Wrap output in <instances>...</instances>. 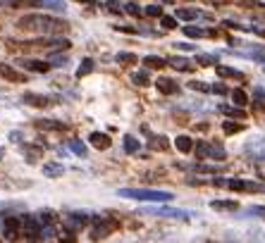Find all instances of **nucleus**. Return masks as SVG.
Returning <instances> with one entry per match:
<instances>
[{
  "label": "nucleus",
  "mask_w": 265,
  "mask_h": 243,
  "mask_svg": "<svg viewBox=\"0 0 265 243\" xmlns=\"http://www.w3.org/2000/svg\"><path fill=\"white\" fill-rule=\"evenodd\" d=\"M0 76L7 79V81H15V84H26V76L22 74V72H17L10 65H2V62H0Z\"/></svg>",
  "instance_id": "7"
},
{
  "label": "nucleus",
  "mask_w": 265,
  "mask_h": 243,
  "mask_svg": "<svg viewBox=\"0 0 265 243\" xmlns=\"http://www.w3.org/2000/svg\"><path fill=\"white\" fill-rule=\"evenodd\" d=\"M148 146H151L153 150H167V148H170V143H167V138H165V136H153Z\"/></svg>",
  "instance_id": "27"
},
{
  "label": "nucleus",
  "mask_w": 265,
  "mask_h": 243,
  "mask_svg": "<svg viewBox=\"0 0 265 243\" xmlns=\"http://www.w3.org/2000/svg\"><path fill=\"white\" fill-rule=\"evenodd\" d=\"M189 88L191 91H198V93H211V86L206 84V81H189Z\"/></svg>",
  "instance_id": "34"
},
{
  "label": "nucleus",
  "mask_w": 265,
  "mask_h": 243,
  "mask_svg": "<svg viewBox=\"0 0 265 243\" xmlns=\"http://www.w3.org/2000/svg\"><path fill=\"white\" fill-rule=\"evenodd\" d=\"M175 17L177 19H184V22H194V19L203 17V15H201V12H196V10H177Z\"/></svg>",
  "instance_id": "25"
},
{
  "label": "nucleus",
  "mask_w": 265,
  "mask_h": 243,
  "mask_svg": "<svg viewBox=\"0 0 265 243\" xmlns=\"http://www.w3.org/2000/svg\"><path fill=\"white\" fill-rule=\"evenodd\" d=\"M124 153L127 155H136L139 150H141V141L139 138H134V136H124Z\"/></svg>",
  "instance_id": "17"
},
{
  "label": "nucleus",
  "mask_w": 265,
  "mask_h": 243,
  "mask_svg": "<svg viewBox=\"0 0 265 243\" xmlns=\"http://www.w3.org/2000/svg\"><path fill=\"white\" fill-rule=\"evenodd\" d=\"M88 222H91V220H88V215H84V212H70L67 220H65V224L74 226V229H77V226H86Z\"/></svg>",
  "instance_id": "13"
},
{
  "label": "nucleus",
  "mask_w": 265,
  "mask_h": 243,
  "mask_svg": "<svg viewBox=\"0 0 265 243\" xmlns=\"http://www.w3.org/2000/svg\"><path fill=\"white\" fill-rule=\"evenodd\" d=\"M22 150L26 153V162H31V165H34L36 160L41 157V150H38V148H31V146H24Z\"/></svg>",
  "instance_id": "38"
},
{
  "label": "nucleus",
  "mask_w": 265,
  "mask_h": 243,
  "mask_svg": "<svg viewBox=\"0 0 265 243\" xmlns=\"http://www.w3.org/2000/svg\"><path fill=\"white\" fill-rule=\"evenodd\" d=\"M88 143L96 150H107L112 146V138H110L107 133H103V131H93V133L88 136Z\"/></svg>",
  "instance_id": "6"
},
{
  "label": "nucleus",
  "mask_w": 265,
  "mask_h": 243,
  "mask_svg": "<svg viewBox=\"0 0 265 243\" xmlns=\"http://www.w3.org/2000/svg\"><path fill=\"white\" fill-rule=\"evenodd\" d=\"M22 103H26V105H31V108H48V105H53V98H51V95H41V93L26 91V93L22 95Z\"/></svg>",
  "instance_id": "5"
},
{
  "label": "nucleus",
  "mask_w": 265,
  "mask_h": 243,
  "mask_svg": "<svg viewBox=\"0 0 265 243\" xmlns=\"http://www.w3.org/2000/svg\"><path fill=\"white\" fill-rule=\"evenodd\" d=\"M222 131L225 133H239V131H244V124H234L232 119H227V122H222Z\"/></svg>",
  "instance_id": "33"
},
{
  "label": "nucleus",
  "mask_w": 265,
  "mask_h": 243,
  "mask_svg": "<svg viewBox=\"0 0 265 243\" xmlns=\"http://www.w3.org/2000/svg\"><path fill=\"white\" fill-rule=\"evenodd\" d=\"M184 34L189 38H206V36H215V31H208V29H201V26H196V24H189V26H184Z\"/></svg>",
  "instance_id": "14"
},
{
  "label": "nucleus",
  "mask_w": 265,
  "mask_h": 243,
  "mask_svg": "<svg viewBox=\"0 0 265 243\" xmlns=\"http://www.w3.org/2000/svg\"><path fill=\"white\" fill-rule=\"evenodd\" d=\"M143 15H146V17H162V15H165V12H162V7H160V5H146V7H143Z\"/></svg>",
  "instance_id": "30"
},
{
  "label": "nucleus",
  "mask_w": 265,
  "mask_h": 243,
  "mask_svg": "<svg viewBox=\"0 0 265 243\" xmlns=\"http://www.w3.org/2000/svg\"><path fill=\"white\" fill-rule=\"evenodd\" d=\"M62 172H65V167L57 165V162H48V165H43V174H46V177H62Z\"/></svg>",
  "instance_id": "24"
},
{
  "label": "nucleus",
  "mask_w": 265,
  "mask_h": 243,
  "mask_svg": "<svg viewBox=\"0 0 265 243\" xmlns=\"http://www.w3.org/2000/svg\"><path fill=\"white\" fill-rule=\"evenodd\" d=\"M107 7H110V12H115V15H117V12H122L120 2H115V0H110V2H107Z\"/></svg>",
  "instance_id": "45"
},
{
  "label": "nucleus",
  "mask_w": 265,
  "mask_h": 243,
  "mask_svg": "<svg viewBox=\"0 0 265 243\" xmlns=\"http://www.w3.org/2000/svg\"><path fill=\"white\" fill-rule=\"evenodd\" d=\"M93 67H96V65H93V60H91V57H84V60H81V67L77 69V76L81 79V76L91 74V72H93Z\"/></svg>",
  "instance_id": "26"
},
{
  "label": "nucleus",
  "mask_w": 265,
  "mask_h": 243,
  "mask_svg": "<svg viewBox=\"0 0 265 243\" xmlns=\"http://www.w3.org/2000/svg\"><path fill=\"white\" fill-rule=\"evenodd\" d=\"M246 57H253V60H258V62H265V50H253V53H244Z\"/></svg>",
  "instance_id": "43"
},
{
  "label": "nucleus",
  "mask_w": 265,
  "mask_h": 243,
  "mask_svg": "<svg viewBox=\"0 0 265 243\" xmlns=\"http://www.w3.org/2000/svg\"><path fill=\"white\" fill-rule=\"evenodd\" d=\"M34 124H36V129H43V131H62V129H67V124H62V122H57V119H36Z\"/></svg>",
  "instance_id": "11"
},
{
  "label": "nucleus",
  "mask_w": 265,
  "mask_h": 243,
  "mask_svg": "<svg viewBox=\"0 0 265 243\" xmlns=\"http://www.w3.org/2000/svg\"><path fill=\"white\" fill-rule=\"evenodd\" d=\"M253 93H256V98H261V100H265V91H263V88H253Z\"/></svg>",
  "instance_id": "48"
},
{
  "label": "nucleus",
  "mask_w": 265,
  "mask_h": 243,
  "mask_svg": "<svg viewBox=\"0 0 265 243\" xmlns=\"http://www.w3.org/2000/svg\"><path fill=\"white\" fill-rule=\"evenodd\" d=\"M10 141L12 143H22V131H10Z\"/></svg>",
  "instance_id": "46"
},
{
  "label": "nucleus",
  "mask_w": 265,
  "mask_h": 243,
  "mask_svg": "<svg viewBox=\"0 0 265 243\" xmlns=\"http://www.w3.org/2000/svg\"><path fill=\"white\" fill-rule=\"evenodd\" d=\"M230 95H232V103H234V105H239V108H246L248 105V95L244 88H234Z\"/></svg>",
  "instance_id": "21"
},
{
  "label": "nucleus",
  "mask_w": 265,
  "mask_h": 243,
  "mask_svg": "<svg viewBox=\"0 0 265 243\" xmlns=\"http://www.w3.org/2000/svg\"><path fill=\"white\" fill-rule=\"evenodd\" d=\"M17 29L22 31H29V34H38V36H57V34H65L70 29V24L65 19L51 17V15H24L17 19Z\"/></svg>",
  "instance_id": "1"
},
{
  "label": "nucleus",
  "mask_w": 265,
  "mask_h": 243,
  "mask_svg": "<svg viewBox=\"0 0 265 243\" xmlns=\"http://www.w3.org/2000/svg\"><path fill=\"white\" fill-rule=\"evenodd\" d=\"M77 2H84V5H96L98 0H77Z\"/></svg>",
  "instance_id": "49"
},
{
  "label": "nucleus",
  "mask_w": 265,
  "mask_h": 243,
  "mask_svg": "<svg viewBox=\"0 0 265 243\" xmlns=\"http://www.w3.org/2000/svg\"><path fill=\"white\" fill-rule=\"evenodd\" d=\"M211 93H217V95H227L230 91L222 86V84H215V86H211Z\"/></svg>",
  "instance_id": "44"
},
{
  "label": "nucleus",
  "mask_w": 265,
  "mask_h": 243,
  "mask_svg": "<svg viewBox=\"0 0 265 243\" xmlns=\"http://www.w3.org/2000/svg\"><path fill=\"white\" fill-rule=\"evenodd\" d=\"M196 62L198 65H203V67H215L217 65V55H196Z\"/></svg>",
  "instance_id": "37"
},
{
  "label": "nucleus",
  "mask_w": 265,
  "mask_h": 243,
  "mask_svg": "<svg viewBox=\"0 0 265 243\" xmlns=\"http://www.w3.org/2000/svg\"><path fill=\"white\" fill-rule=\"evenodd\" d=\"M51 62H53V67H67L70 65V57L67 55H60V53H55V55H51Z\"/></svg>",
  "instance_id": "36"
},
{
  "label": "nucleus",
  "mask_w": 265,
  "mask_h": 243,
  "mask_svg": "<svg viewBox=\"0 0 265 243\" xmlns=\"http://www.w3.org/2000/svg\"><path fill=\"white\" fill-rule=\"evenodd\" d=\"M215 72L217 76H222V79H244V72H239V69H234V67H227V65H215Z\"/></svg>",
  "instance_id": "12"
},
{
  "label": "nucleus",
  "mask_w": 265,
  "mask_h": 243,
  "mask_svg": "<svg viewBox=\"0 0 265 243\" xmlns=\"http://www.w3.org/2000/svg\"><path fill=\"white\" fill-rule=\"evenodd\" d=\"M220 112L227 114V117H234V119H246L244 108H239V105H220Z\"/></svg>",
  "instance_id": "15"
},
{
  "label": "nucleus",
  "mask_w": 265,
  "mask_h": 243,
  "mask_svg": "<svg viewBox=\"0 0 265 243\" xmlns=\"http://www.w3.org/2000/svg\"><path fill=\"white\" fill-rule=\"evenodd\" d=\"M19 231H22V217L2 215V234H5V239H17Z\"/></svg>",
  "instance_id": "3"
},
{
  "label": "nucleus",
  "mask_w": 265,
  "mask_h": 243,
  "mask_svg": "<svg viewBox=\"0 0 265 243\" xmlns=\"http://www.w3.org/2000/svg\"><path fill=\"white\" fill-rule=\"evenodd\" d=\"M117 196L129 198V200H148V203H170V200H175V193L153 191V188H120Z\"/></svg>",
  "instance_id": "2"
},
{
  "label": "nucleus",
  "mask_w": 265,
  "mask_h": 243,
  "mask_svg": "<svg viewBox=\"0 0 265 243\" xmlns=\"http://www.w3.org/2000/svg\"><path fill=\"white\" fill-rule=\"evenodd\" d=\"M227 188H232V191H263V186H258L253 181H244V179H227Z\"/></svg>",
  "instance_id": "10"
},
{
  "label": "nucleus",
  "mask_w": 265,
  "mask_h": 243,
  "mask_svg": "<svg viewBox=\"0 0 265 243\" xmlns=\"http://www.w3.org/2000/svg\"><path fill=\"white\" fill-rule=\"evenodd\" d=\"M115 60H117L120 65H136V62H139V57L134 55V53H117Z\"/></svg>",
  "instance_id": "28"
},
{
  "label": "nucleus",
  "mask_w": 265,
  "mask_h": 243,
  "mask_svg": "<svg viewBox=\"0 0 265 243\" xmlns=\"http://www.w3.org/2000/svg\"><path fill=\"white\" fill-rule=\"evenodd\" d=\"M124 12H127V15H132V17H139L143 10L136 5V2H127V5H124Z\"/></svg>",
  "instance_id": "40"
},
{
  "label": "nucleus",
  "mask_w": 265,
  "mask_h": 243,
  "mask_svg": "<svg viewBox=\"0 0 265 243\" xmlns=\"http://www.w3.org/2000/svg\"><path fill=\"white\" fill-rule=\"evenodd\" d=\"M211 207H212V210H220V212H225V210L234 212V210L239 207V203H237V200H212Z\"/></svg>",
  "instance_id": "22"
},
{
  "label": "nucleus",
  "mask_w": 265,
  "mask_h": 243,
  "mask_svg": "<svg viewBox=\"0 0 265 243\" xmlns=\"http://www.w3.org/2000/svg\"><path fill=\"white\" fill-rule=\"evenodd\" d=\"M156 88H158L162 95H175L179 93V86H177L175 79H167V76H160L158 81H156Z\"/></svg>",
  "instance_id": "8"
},
{
  "label": "nucleus",
  "mask_w": 265,
  "mask_h": 243,
  "mask_svg": "<svg viewBox=\"0 0 265 243\" xmlns=\"http://www.w3.org/2000/svg\"><path fill=\"white\" fill-rule=\"evenodd\" d=\"M132 84L134 86H151V76H148L146 69H139V72L132 74Z\"/></svg>",
  "instance_id": "23"
},
{
  "label": "nucleus",
  "mask_w": 265,
  "mask_h": 243,
  "mask_svg": "<svg viewBox=\"0 0 265 243\" xmlns=\"http://www.w3.org/2000/svg\"><path fill=\"white\" fill-rule=\"evenodd\" d=\"M225 157H227L225 148L220 143H211V160H225Z\"/></svg>",
  "instance_id": "31"
},
{
  "label": "nucleus",
  "mask_w": 265,
  "mask_h": 243,
  "mask_svg": "<svg viewBox=\"0 0 265 243\" xmlns=\"http://www.w3.org/2000/svg\"><path fill=\"white\" fill-rule=\"evenodd\" d=\"M177 22H179V19H177V17H172V15H162V17H160V26L170 31V29H177V26H179Z\"/></svg>",
  "instance_id": "29"
},
{
  "label": "nucleus",
  "mask_w": 265,
  "mask_h": 243,
  "mask_svg": "<svg viewBox=\"0 0 265 243\" xmlns=\"http://www.w3.org/2000/svg\"><path fill=\"white\" fill-rule=\"evenodd\" d=\"M194 153H196V157H201V160H211V143L208 141H196Z\"/></svg>",
  "instance_id": "18"
},
{
  "label": "nucleus",
  "mask_w": 265,
  "mask_h": 243,
  "mask_svg": "<svg viewBox=\"0 0 265 243\" xmlns=\"http://www.w3.org/2000/svg\"><path fill=\"white\" fill-rule=\"evenodd\" d=\"M70 150L74 155H79V157H86V146L81 141H70Z\"/></svg>",
  "instance_id": "35"
},
{
  "label": "nucleus",
  "mask_w": 265,
  "mask_h": 243,
  "mask_svg": "<svg viewBox=\"0 0 265 243\" xmlns=\"http://www.w3.org/2000/svg\"><path fill=\"white\" fill-rule=\"evenodd\" d=\"M248 215H256V217L265 220V207H263V205H253V207H248Z\"/></svg>",
  "instance_id": "42"
},
{
  "label": "nucleus",
  "mask_w": 265,
  "mask_h": 243,
  "mask_svg": "<svg viewBox=\"0 0 265 243\" xmlns=\"http://www.w3.org/2000/svg\"><path fill=\"white\" fill-rule=\"evenodd\" d=\"M175 146H177L179 153H191V150H194V141H191L189 136H177Z\"/></svg>",
  "instance_id": "20"
},
{
  "label": "nucleus",
  "mask_w": 265,
  "mask_h": 243,
  "mask_svg": "<svg viewBox=\"0 0 265 243\" xmlns=\"http://www.w3.org/2000/svg\"><path fill=\"white\" fill-rule=\"evenodd\" d=\"M38 220H41L43 224H53V222H55V212H51V210H43V212L38 215Z\"/></svg>",
  "instance_id": "41"
},
{
  "label": "nucleus",
  "mask_w": 265,
  "mask_h": 243,
  "mask_svg": "<svg viewBox=\"0 0 265 243\" xmlns=\"http://www.w3.org/2000/svg\"><path fill=\"white\" fill-rule=\"evenodd\" d=\"M115 31H120V34H129V36H139L141 34V29H134V26H122V24H117V26H112Z\"/></svg>",
  "instance_id": "39"
},
{
  "label": "nucleus",
  "mask_w": 265,
  "mask_h": 243,
  "mask_svg": "<svg viewBox=\"0 0 265 243\" xmlns=\"http://www.w3.org/2000/svg\"><path fill=\"white\" fill-rule=\"evenodd\" d=\"M41 7H51L55 12H65V2L62 0H41Z\"/></svg>",
  "instance_id": "32"
},
{
  "label": "nucleus",
  "mask_w": 265,
  "mask_h": 243,
  "mask_svg": "<svg viewBox=\"0 0 265 243\" xmlns=\"http://www.w3.org/2000/svg\"><path fill=\"white\" fill-rule=\"evenodd\" d=\"M17 65H22L24 69H29V72H36V74H48L51 69H53V62L48 60H19Z\"/></svg>",
  "instance_id": "4"
},
{
  "label": "nucleus",
  "mask_w": 265,
  "mask_h": 243,
  "mask_svg": "<svg viewBox=\"0 0 265 243\" xmlns=\"http://www.w3.org/2000/svg\"><path fill=\"white\" fill-rule=\"evenodd\" d=\"M143 65L148 67V69H162V67H167V60L160 55H146L143 57Z\"/></svg>",
  "instance_id": "16"
},
{
  "label": "nucleus",
  "mask_w": 265,
  "mask_h": 243,
  "mask_svg": "<svg viewBox=\"0 0 265 243\" xmlns=\"http://www.w3.org/2000/svg\"><path fill=\"white\" fill-rule=\"evenodd\" d=\"M167 65L170 67H175L177 72H191L194 67H191V62L189 60H184V57H172V60H167Z\"/></svg>",
  "instance_id": "19"
},
{
  "label": "nucleus",
  "mask_w": 265,
  "mask_h": 243,
  "mask_svg": "<svg viewBox=\"0 0 265 243\" xmlns=\"http://www.w3.org/2000/svg\"><path fill=\"white\" fill-rule=\"evenodd\" d=\"M177 48L179 50H196V45H191V43H177Z\"/></svg>",
  "instance_id": "47"
},
{
  "label": "nucleus",
  "mask_w": 265,
  "mask_h": 243,
  "mask_svg": "<svg viewBox=\"0 0 265 243\" xmlns=\"http://www.w3.org/2000/svg\"><path fill=\"white\" fill-rule=\"evenodd\" d=\"M156 215L160 217H170V220H189V217H194L191 212H186V210H172V207H158V210H153Z\"/></svg>",
  "instance_id": "9"
}]
</instances>
